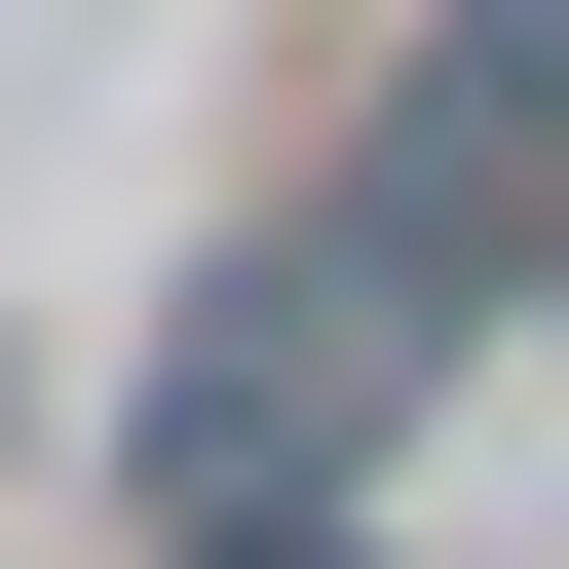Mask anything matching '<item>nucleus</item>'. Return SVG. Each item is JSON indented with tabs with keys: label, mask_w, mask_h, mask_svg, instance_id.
I'll list each match as a JSON object with an SVG mask.
<instances>
[{
	"label": "nucleus",
	"mask_w": 569,
	"mask_h": 569,
	"mask_svg": "<svg viewBox=\"0 0 569 569\" xmlns=\"http://www.w3.org/2000/svg\"><path fill=\"white\" fill-rule=\"evenodd\" d=\"M380 380H418V305H380L342 228H305V266H228V305L152 342V493H190V531H228V493H342V456H380Z\"/></svg>",
	"instance_id": "obj_1"
},
{
	"label": "nucleus",
	"mask_w": 569,
	"mask_h": 569,
	"mask_svg": "<svg viewBox=\"0 0 569 569\" xmlns=\"http://www.w3.org/2000/svg\"><path fill=\"white\" fill-rule=\"evenodd\" d=\"M531 77H569V0H418V114L342 152V266H380L418 342H456L493 266H531Z\"/></svg>",
	"instance_id": "obj_2"
}]
</instances>
